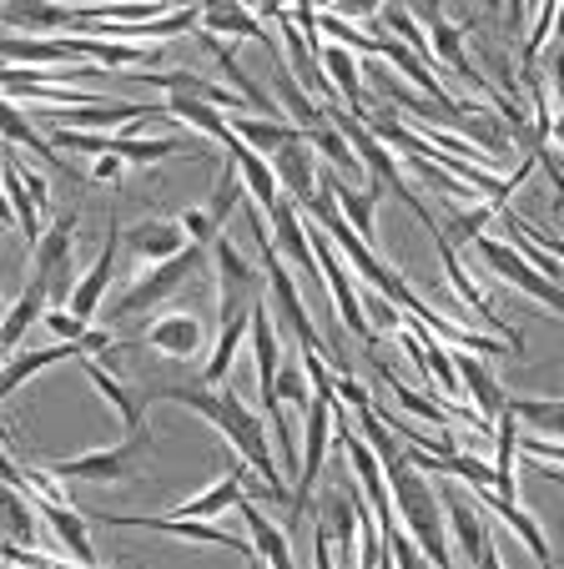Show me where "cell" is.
I'll use <instances>...</instances> for the list:
<instances>
[{"mask_svg": "<svg viewBox=\"0 0 564 569\" xmlns=\"http://www.w3.org/2000/svg\"><path fill=\"white\" fill-rule=\"evenodd\" d=\"M121 161L127 157H101L97 167H91V177H97V182H121Z\"/></svg>", "mask_w": 564, "mask_h": 569, "instance_id": "38", "label": "cell"}, {"mask_svg": "<svg viewBox=\"0 0 564 569\" xmlns=\"http://www.w3.org/2000/svg\"><path fill=\"white\" fill-rule=\"evenodd\" d=\"M227 127L257 151H277V147H288V141L308 137V127H283V121H273V117H253V121L243 117V121H227Z\"/></svg>", "mask_w": 564, "mask_h": 569, "instance_id": "25", "label": "cell"}, {"mask_svg": "<svg viewBox=\"0 0 564 569\" xmlns=\"http://www.w3.org/2000/svg\"><path fill=\"white\" fill-rule=\"evenodd\" d=\"M509 409L520 413L524 429H540L550 439H564V403L554 398H509Z\"/></svg>", "mask_w": 564, "mask_h": 569, "instance_id": "29", "label": "cell"}, {"mask_svg": "<svg viewBox=\"0 0 564 569\" xmlns=\"http://www.w3.org/2000/svg\"><path fill=\"white\" fill-rule=\"evenodd\" d=\"M247 322H253V312H232V318H222V338H217L212 358H207V368H202V378H207V383H222V378H227V368H232L237 348H243Z\"/></svg>", "mask_w": 564, "mask_h": 569, "instance_id": "27", "label": "cell"}, {"mask_svg": "<svg viewBox=\"0 0 564 569\" xmlns=\"http://www.w3.org/2000/svg\"><path fill=\"white\" fill-rule=\"evenodd\" d=\"M121 157H127V161H167V157H207V151H187V147H181V141L121 137Z\"/></svg>", "mask_w": 564, "mask_h": 569, "instance_id": "33", "label": "cell"}, {"mask_svg": "<svg viewBox=\"0 0 564 569\" xmlns=\"http://www.w3.org/2000/svg\"><path fill=\"white\" fill-rule=\"evenodd\" d=\"M454 363H458V378H464V393L474 398V409L484 413V419H499L504 413V403H509V393L499 388V378H494V368L484 363V353H454Z\"/></svg>", "mask_w": 564, "mask_h": 569, "instance_id": "14", "label": "cell"}, {"mask_svg": "<svg viewBox=\"0 0 564 569\" xmlns=\"http://www.w3.org/2000/svg\"><path fill=\"white\" fill-rule=\"evenodd\" d=\"M86 378H91V383H97L101 393L111 398V409H117V413H121V423H127V439H147V443H151V433H147V398H151V393L121 388L101 363H86Z\"/></svg>", "mask_w": 564, "mask_h": 569, "instance_id": "16", "label": "cell"}, {"mask_svg": "<svg viewBox=\"0 0 564 569\" xmlns=\"http://www.w3.org/2000/svg\"><path fill=\"white\" fill-rule=\"evenodd\" d=\"M36 509H41L46 529H51V535L61 539L66 555L81 559V565H97V549H91V535H86V519L76 515L71 505H61L56 495H36Z\"/></svg>", "mask_w": 564, "mask_h": 569, "instance_id": "13", "label": "cell"}, {"mask_svg": "<svg viewBox=\"0 0 564 569\" xmlns=\"http://www.w3.org/2000/svg\"><path fill=\"white\" fill-rule=\"evenodd\" d=\"M444 509L448 519H454V535H458V555L468 559V565H489L494 569V545H489V525L479 519V509L468 505L458 489H444Z\"/></svg>", "mask_w": 564, "mask_h": 569, "instance_id": "9", "label": "cell"}, {"mask_svg": "<svg viewBox=\"0 0 564 569\" xmlns=\"http://www.w3.org/2000/svg\"><path fill=\"white\" fill-rule=\"evenodd\" d=\"M6 137H11V141H21V147H31V151H41V157L56 167V141L36 137V131L26 127V117H21V107H16V101H11V107H6Z\"/></svg>", "mask_w": 564, "mask_h": 569, "instance_id": "34", "label": "cell"}, {"mask_svg": "<svg viewBox=\"0 0 564 569\" xmlns=\"http://www.w3.org/2000/svg\"><path fill=\"white\" fill-rule=\"evenodd\" d=\"M323 71L333 76V81H338V91H343V101H348V111L353 117H368V107H363L358 101V61H353V51H343V46H323Z\"/></svg>", "mask_w": 564, "mask_h": 569, "instance_id": "26", "label": "cell"}, {"mask_svg": "<svg viewBox=\"0 0 564 569\" xmlns=\"http://www.w3.org/2000/svg\"><path fill=\"white\" fill-rule=\"evenodd\" d=\"M76 31V11L66 6H41V0H11V11H6V31Z\"/></svg>", "mask_w": 564, "mask_h": 569, "instance_id": "22", "label": "cell"}, {"mask_svg": "<svg viewBox=\"0 0 564 569\" xmlns=\"http://www.w3.org/2000/svg\"><path fill=\"white\" fill-rule=\"evenodd\" d=\"M212 252H217V282H222V318H232V312H253L257 282H267V272L257 278V272L237 258V248L227 242V237H217Z\"/></svg>", "mask_w": 564, "mask_h": 569, "instance_id": "7", "label": "cell"}, {"mask_svg": "<svg viewBox=\"0 0 564 569\" xmlns=\"http://www.w3.org/2000/svg\"><path fill=\"white\" fill-rule=\"evenodd\" d=\"M474 499H479V505L489 509V515H499L504 525H509L514 535H520L524 545H530V555L540 559V565L550 559V545H544V535H540V525H534V515H524V509H520V499H504L499 489H494V483H489V489H474Z\"/></svg>", "mask_w": 564, "mask_h": 569, "instance_id": "18", "label": "cell"}, {"mask_svg": "<svg viewBox=\"0 0 564 569\" xmlns=\"http://www.w3.org/2000/svg\"><path fill=\"white\" fill-rule=\"evenodd\" d=\"M202 258H207V248H202V242H192V248H181L177 258L157 262V268H151L147 278H141V282H131V288L121 292L117 302H111L107 322H127V318H137V312L157 308V302H167L171 292H181V282H187L197 268H202Z\"/></svg>", "mask_w": 564, "mask_h": 569, "instance_id": "3", "label": "cell"}, {"mask_svg": "<svg viewBox=\"0 0 564 569\" xmlns=\"http://www.w3.org/2000/svg\"><path fill=\"white\" fill-rule=\"evenodd\" d=\"M373 368H378V373H384L388 393H394V398H398V403H404L408 413H418V419H424V423H434V429H444V433H448V413H454V409H434V403H428V398L408 393V388H404V383H398V378H394V368H388V363H373Z\"/></svg>", "mask_w": 564, "mask_h": 569, "instance_id": "31", "label": "cell"}, {"mask_svg": "<svg viewBox=\"0 0 564 569\" xmlns=\"http://www.w3.org/2000/svg\"><path fill=\"white\" fill-rule=\"evenodd\" d=\"M147 449V439H127L121 449H101V453H86V459H56L46 469L56 479H86V483H121L131 473V459Z\"/></svg>", "mask_w": 564, "mask_h": 569, "instance_id": "5", "label": "cell"}, {"mask_svg": "<svg viewBox=\"0 0 564 569\" xmlns=\"http://www.w3.org/2000/svg\"><path fill=\"white\" fill-rule=\"evenodd\" d=\"M243 483H247V469H232L217 489H207L202 499H187V505L177 509V519H212V515H222V509H237L243 505Z\"/></svg>", "mask_w": 564, "mask_h": 569, "instance_id": "23", "label": "cell"}, {"mask_svg": "<svg viewBox=\"0 0 564 569\" xmlns=\"http://www.w3.org/2000/svg\"><path fill=\"white\" fill-rule=\"evenodd\" d=\"M6 197H11V207H16V227L26 232V242H41V202L31 197V187H26V177H21V161L16 157H6Z\"/></svg>", "mask_w": 564, "mask_h": 569, "instance_id": "21", "label": "cell"}, {"mask_svg": "<svg viewBox=\"0 0 564 569\" xmlns=\"http://www.w3.org/2000/svg\"><path fill=\"white\" fill-rule=\"evenodd\" d=\"M117 248H121V227L111 222V232H107V248H101V258H97V268L86 272L81 282H76V292H71V312L76 318H97V302H101V292H107V282H111V272H117Z\"/></svg>", "mask_w": 564, "mask_h": 569, "instance_id": "17", "label": "cell"}, {"mask_svg": "<svg viewBox=\"0 0 564 569\" xmlns=\"http://www.w3.org/2000/svg\"><path fill=\"white\" fill-rule=\"evenodd\" d=\"M151 398H171V403H187L192 413H202V419H212L217 429L227 433V443H232L237 453H243L247 463H253L257 473H263L267 483H277L283 489V473H277L273 453H267V423L257 419L253 409H243V398L227 393V388H151Z\"/></svg>", "mask_w": 564, "mask_h": 569, "instance_id": "2", "label": "cell"}, {"mask_svg": "<svg viewBox=\"0 0 564 569\" xmlns=\"http://www.w3.org/2000/svg\"><path fill=\"white\" fill-rule=\"evenodd\" d=\"M26 187H31V197H36V202H51V192H46V182H41V177H26Z\"/></svg>", "mask_w": 564, "mask_h": 569, "instance_id": "40", "label": "cell"}, {"mask_svg": "<svg viewBox=\"0 0 564 569\" xmlns=\"http://www.w3.org/2000/svg\"><path fill=\"white\" fill-rule=\"evenodd\" d=\"M181 248H192V242H187V227H181V217H151V222H137L127 232V252H131V258L167 262V258H177Z\"/></svg>", "mask_w": 564, "mask_h": 569, "instance_id": "12", "label": "cell"}, {"mask_svg": "<svg viewBox=\"0 0 564 569\" xmlns=\"http://www.w3.org/2000/svg\"><path fill=\"white\" fill-rule=\"evenodd\" d=\"M147 348H157V353L187 363V358L202 348V322H197L192 312H161V318L147 328Z\"/></svg>", "mask_w": 564, "mask_h": 569, "instance_id": "15", "label": "cell"}, {"mask_svg": "<svg viewBox=\"0 0 564 569\" xmlns=\"http://www.w3.org/2000/svg\"><path fill=\"white\" fill-rule=\"evenodd\" d=\"M86 6H111V0H86Z\"/></svg>", "mask_w": 564, "mask_h": 569, "instance_id": "43", "label": "cell"}, {"mask_svg": "<svg viewBox=\"0 0 564 569\" xmlns=\"http://www.w3.org/2000/svg\"><path fill=\"white\" fill-rule=\"evenodd\" d=\"M358 419H363V429H368V443L378 449V463H384V473H388V489H394L398 519H408V529H414L424 559H434V565H448V539H444V519H438V505H444V499H438L434 489L424 483L418 463L408 459V449L394 439V429H388L378 413L358 409Z\"/></svg>", "mask_w": 564, "mask_h": 569, "instance_id": "1", "label": "cell"}, {"mask_svg": "<svg viewBox=\"0 0 564 569\" xmlns=\"http://www.w3.org/2000/svg\"><path fill=\"white\" fill-rule=\"evenodd\" d=\"M308 6H328V11H333V6H338V0H308Z\"/></svg>", "mask_w": 564, "mask_h": 569, "instance_id": "42", "label": "cell"}, {"mask_svg": "<svg viewBox=\"0 0 564 569\" xmlns=\"http://www.w3.org/2000/svg\"><path fill=\"white\" fill-rule=\"evenodd\" d=\"M71 41V51L81 56V61H97L107 66V71H121V66L131 61H151V46H117L107 41V36H66Z\"/></svg>", "mask_w": 564, "mask_h": 569, "instance_id": "20", "label": "cell"}, {"mask_svg": "<svg viewBox=\"0 0 564 569\" xmlns=\"http://www.w3.org/2000/svg\"><path fill=\"white\" fill-rule=\"evenodd\" d=\"M202 31H212V36H253V41L273 46V36L263 31V21H257L253 11H243V0H207ZM273 51H277V46H273Z\"/></svg>", "mask_w": 564, "mask_h": 569, "instance_id": "19", "label": "cell"}, {"mask_svg": "<svg viewBox=\"0 0 564 569\" xmlns=\"http://www.w3.org/2000/svg\"><path fill=\"white\" fill-rule=\"evenodd\" d=\"M247 515V529H253V545H257V555L267 559V565H293V545H288V535H283V529L277 525H267L263 519V509H253L243 499V505H237Z\"/></svg>", "mask_w": 564, "mask_h": 569, "instance_id": "28", "label": "cell"}, {"mask_svg": "<svg viewBox=\"0 0 564 569\" xmlns=\"http://www.w3.org/2000/svg\"><path fill=\"white\" fill-rule=\"evenodd\" d=\"M46 298H51V288H46L41 278H31V282H26L21 302H16V308H11V318H6V353H16V348H21L26 328H31V322L46 312Z\"/></svg>", "mask_w": 564, "mask_h": 569, "instance_id": "24", "label": "cell"}, {"mask_svg": "<svg viewBox=\"0 0 564 569\" xmlns=\"http://www.w3.org/2000/svg\"><path fill=\"white\" fill-rule=\"evenodd\" d=\"M181 227H187V237H192V242H202V248L222 237V227H217L207 212H187V217H181Z\"/></svg>", "mask_w": 564, "mask_h": 569, "instance_id": "36", "label": "cell"}, {"mask_svg": "<svg viewBox=\"0 0 564 569\" xmlns=\"http://www.w3.org/2000/svg\"><path fill=\"white\" fill-rule=\"evenodd\" d=\"M97 519H107V525H117V529H161V535H181V539H202V545H222V549H232V555H243V559H263L257 555V545H247V539H232V535H222V529H207V525H197V519H127V515H97Z\"/></svg>", "mask_w": 564, "mask_h": 569, "instance_id": "11", "label": "cell"}, {"mask_svg": "<svg viewBox=\"0 0 564 569\" xmlns=\"http://www.w3.org/2000/svg\"><path fill=\"white\" fill-rule=\"evenodd\" d=\"M46 333H56V338H91V333H86V318H76V312H56V308H46Z\"/></svg>", "mask_w": 564, "mask_h": 569, "instance_id": "35", "label": "cell"}, {"mask_svg": "<svg viewBox=\"0 0 564 569\" xmlns=\"http://www.w3.org/2000/svg\"><path fill=\"white\" fill-rule=\"evenodd\" d=\"M404 6H414V16L424 26H434V21H444V11H438V6H444V0H404Z\"/></svg>", "mask_w": 564, "mask_h": 569, "instance_id": "39", "label": "cell"}, {"mask_svg": "<svg viewBox=\"0 0 564 569\" xmlns=\"http://www.w3.org/2000/svg\"><path fill=\"white\" fill-rule=\"evenodd\" d=\"M474 252H479V262L489 272H499L504 282H514V288H524L530 298H540L550 312H560L564 318V282L544 278L540 268H534L530 258H524L520 248H504V242H494V237H474Z\"/></svg>", "mask_w": 564, "mask_h": 569, "instance_id": "4", "label": "cell"}, {"mask_svg": "<svg viewBox=\"0 0 564 569\" xmlns=\"http://www.w3.org/2000/svg\"><path fill=\"white\" fill-rule=\"evenodd\" d=\"M333 11H338L343 21H373V16L384 11V0H338Z\"/></svg>", "mask_w": 564, "mask_h": 569, "instance_id": "37", "label": "cell"}, {"mask_svg": "<svg viewBox=\"0 0 564 569\" xmlns=\"http://www.w3.org/2000/svg\"><path fill=\"white\" fill-rule=\"evenodd\" d=\"M277 97H283V107H288V117H293V127H318L323 121V101H313V97H303V81L298 76H288V66L277 61Z\"/></svg>", "mask_w": 564, "mask_h": 569, "instance_id": "30", "label": "cell"}, {"mask_svg": "<svg viewBox=\"0 0 564 569\" xmlns=\"http://www.w3.org/2000/svg\"><path fill=\"white\" fill-rule=\"evenodd\" d=\"M308 147H313V141L298 137V141H288V147L273 151L277 182H283V192H288L298 207H308L313 197H318V167H313V151Z\"/></svg>", "mask_w": 564, "mask_h": 569, "instance_id": "10", "label": "cell"}, {"mask_svg": "<svg viewBox=\"0 0 564 569\" xmlns=\"http://www.w3.org/2000/svg\"><path fill=\"white\" fill-rule=\"evenodd\" d=\"M107 348H117V333H111V328H101V333H91V338H66L61 348H41V353H16L11 368H6V393H16V388H21L31 373H41L46 363H61V358H86V353H107Z\"/></svg>", "mask_w": 564, "mask_h": 569, "instance_id": "6", "label": "cell"}, {"mask_svg": "<svg viewBox=\"0 0 564 569\" xmlns=\"http://www.w3.org/2000/svg\"><path fill=\"white\" fill-rule=\"evenodd\" d=\"M277 398L308 413V403H313V373H308V363H283V368H277Z\"/></svg>", "mask_w": 564, "mask_h": 569, "instance_id": "32", "label": "cell"}, {"mask_svg": "<svg viewBox=\"0 0 564 569\" xmlns=\"http://www.w3.org/2000/svg\"><path fill=\"white\" fill-rule=\"evenodd\" d=\"M243 6H247V11H253V6H257V11H267V6H283V0H243Z\"/></svg>", "mask_w": 564, "mask_h": 569, "instance_id": "41", "label": "cell"}, {"mask_svg": "<svg viewBox=\"0 0 564 569\" xmlns=\"http://www.w3.org/2000/svg\"><path fill=\"white\" fill-rule=\"evenodd\" d=\"M71 237H76V217H61V222L36 242V272L31 278H41L51 292H76V282H71Z\"/></svg>", "mask_w": 564, "mask_h": 569, "instance_id": "8", "label": "cell"}]
</instances>
